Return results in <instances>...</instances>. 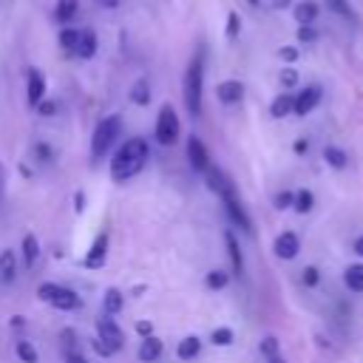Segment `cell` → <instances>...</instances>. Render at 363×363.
Masks as SVG:
<instances>
[{"instance_id":"cell-1","label":"cell","mask_w":363,"mask_h":363,"mask_svg":"<svg viewBox=\"0 0 363 363\" xmlns=\"http://www.w3.org/2000/svg\"><path fill=\"white\" fill-rule=\"evenodd\" d=\"M147 142L142 139V136H130V139H125V145L113 153V159H111V179L113 182H125V179H130V176H136L142 167H145V162H147Z\"/></svg>"},{"instance_id":"cell-2","label":"cell","mask_w":363,"mask_h":363,"mask_svg":"<svg viewBox=\"0 0 363 363\" xmlns=\"http://www.w3.org/2000/svg\"><path fill=\"white\" fill-rule=\"evenodd\" d=\"M201 94H204V54L199 51L184 74V105L193 116L201 113Z\"/></svg>"},{"instance_id":"cell-3","label":"cell","mask_w":363,"mask_h":363,"mask_svg":"<svg viewBox=\"0 0 363 363\" xmlns=\"http://www.w3.org/2000/svg\"><path fill=\"white\" fill-rule=\"evenodd\" d=\"M119 133H122V116H105L99 125H96V130H94V136H91V156L94 159H99V156H105L108 153V147L119 139Z\"/></svg>"},{"instance_id":"cell-4","label":"cell","mask_w":363,"mask_h":363,"mask_svg":"<svg viewBox=\"0 0 363 363\" xmlns=\"http://www.w3.org/2000/svg\"><path fill=\"white\" fill-rule=\"evenodd\" d=\"M37 295H40V298H43L48 306H54V309H62V312H71V309H77V306H79V295H77L74 289H68V286H60V284H51V281L40 284Z\"/></svg>"},{"instance_id":"cell-5","label":"cell","mask_w":363,"mask_h":363,"mask_svg":"<svg viewBox=\"0 0 363 363\" xmlns=\"http://www.w3.org/2000/svg\"><path fill=\"white\" fill-rule=\"evenodd\" d=\"M156 142L159 145H173L182 133V125H179V116L173 111V105H162L159 108V116H156Z\"/></svg>"},{"instance_id":"cell-6","label":"cell","mask_w":363,"mask_h":363,"mask_svg":"<svg viewBox=\"0 0 363 363\" xmlns=\"http://www.w3.org/2000/svg\"><path fill=\"white\" fill-rule=\"evenodd\" d=\"M204 173H207V187H210L216 196H221V201H227V199L235 196V187H233V182H230V176H227L224 170H218V167H207Z\"/></svg>"},{"instance_id":"cell-7","label":"cell","mask_w":363,"mask_h":363,"mask_svg":"<svg viewBox=\"0 0 363 363\" xmlns=\"http://www.w3.org/2000/svg\"><path fill=\"white\" fill-rule=\"evenodd\" d=\"M320 102V85H306L298 96H292V113L306 116L315 111V105Z\"/></svg>"},{"instance_id":"cell-8","label":"cell","mask_w":363,"mask_h":363,"mask_svg":"<svg viewBox=\"0 0 363 363\" xmlns=\"http://www.w3.org/2000/svg\"><path fill=\"white\" fill-rule=\"evenodd\" d=\"M96 332H99V340H105L113 352L122 346V329L116 326V320L111 315H99L96 318Z\"/></svg>"},{"instance_id":"cell-9","label":"cell","mask_w":363,"mask_h":363,"mask_svg":"<svg viewBox=\"0 0 363 363\" xmlns=\"http://www.w3.org/2000/svg\"><path fill=\"white\" fill-rule=\"evenodd\" d=\"M26 99L31 108H37L43 99H45V77L40 68H31L28 71V85H26Z\"/></svg>"},{"instance_id":"cell-10","label":"cell","mask_w":363,"mask_h":363,"mask_svg":"<svg viewBox=\"0 0 363 363\" xmlns=\"http://www.w3.org/2000/svg\"><path fill=\"white\" fill-rule=\"evenodd\" d=\"M187 159H190V167L193 170H207L210 167V153H207V147H204V142L199 139V136H190L187 139Z\"/></svg>"},{"instance_id":"cell-11","label":"cell","mask_w":363,"mask_h":363,"mask_svg":"<svg viewBox=\"0 0 363 363\" xmlns=\"http://www.w3.org/2000/svg\"><path fill=\"white\" fill-rule=\"evenodd\" d=\"M272 250H275V255L278 258H284V261H289V258H295L298 252H301V238L295 235V233H281L278 238H275V244H272Z\"/></svg>"},{"instance_id":"cell-12","label":"cell","mask_w":363,"mask_h":363,"mask_svg":"<svg viewBox=\"0 0 363 363\" xmlns=\"http://www.w3.org/2000/svg\"><path fill=\"white\" fill-rule=\"evenodd\" d=\"M105 252H108V235L102 233V235H96V238H94V244H91V250H88V255L82 258V264H85L88 269H99V267L105 264Z\"/></svg>"},{"instance_id":"cell-13","label":"cell","mask_w":363,"mask_h":363,"mask_svg":"<svg viewBox=\"0 0 363 363\" xmlns=\"http://www.w3.org/2000/svg\"><path fill=\"white\" fill-rule=\"evenodd\" d=\"M216 96H218L224 105H235V102H241V96H244V85H241L238 79H224V82L216 88Z\"/></svg>"},{"instance_id":"cell-14","label":"cell","mask_w":363,"mask_h":363,"mask_svg":"<svg viewBox=\"0 0 363 363\" xmlns=\"http://www.w3.org/2000/svg\"><path fill=\"white\" fill-rule=\"evenodd\" d=\"M74 54L82 57V60H91V57L96 54V34H94L91 28H82V31H79V40H77Z\"/></svg>"},{"instance_id":"cell-15","label":"cell","mask_w":363,"mask_h":363,"mask_svg":"<svg viewBox=\"0 0 363 363\" xmlns=\"http://www.w3.org/2000/svg\"><path fill=\"white\" fill-rule=\"evenodd\" d=\"M258 352H261V357H264L267 363H286V360H284V352H281V343H278L272 335L258 343Z\"/></svg>"},{"instance_id":"cell-16","label":"cell","mask_w":363,"mask_h":363,"mask_svg":"<svg viewBox=\"0 0 363 363\" xmlns=\"http://www.w3.org/2000/svg\"><path fill=\"white\" fill-rule=\"evenodd\" d=\"M224 207H227L230 218H233L244 233H250V230H252V221H250V216L244 213V207L238 204V199H235V196H233V199H227V201H224Z\"/></svg>"},{"instance_id":"cell-17","label":"cell","mask_w":363,"mask_h":363,"mask_svg":"<svg viewBox=\"0 0 363 363\" xmlns=\"http://www.w3.org/2000/svg\"><path fill=\"white\" fill-rule=\"evenodd\" d=\"M14 278H17L14 252H11V250H3V252H0V284H11Z\"/></svg>"},{"instance_id":"cell-18","label":"cell","mask_w":363,"mask_h":363,"mask_svg":"<svg viewBox=\"0 0 363 363\" xmlns=\"http://www.w3.org/2000/svg\"><path fill=\"white\" fill-rule=\"evenodd\" d=\"M224 244H227V252H230V264H233V272L241 275L244 272V258H241V247L235 241L233 233H224Z\"/></svg>"},{"instance_id":"cell-19","label":"cell","mask_w":363,"mask_h":363,"mask_svg":"<svg viewBox=\"0 0 363 363\" xmlns=\"http://www.w3.org/2000/svg\"><path fill=\"white\" fill-rule=\"evenodd\" d=\"M159 354H162V340H159V337H153V335H150V337H145V340H142V346H139V360H142V363H153Z\"/></svg>"},{"instance_id":"cell-20","label":"cell","mask_w":363,"mask_h":363,"mask_svg":"<svg viewBox=\"0 0 363 363\" xmlns=\"http://www.w3.org/2000/svg\"><path fill=\"white\" fill-rule=\"evenodd\" d=\"M37 255H40V241H37V235H34V233H26V235H23V261H26V267H28V269L34 267Z\"/></svg>"},{"instance_id":"cell-21","label":"cell","mask_w":363,"mask_h":363,"mask_svg":"<svg viewBox=\"0 0 363 363\" xmlns=\"http://www.w3.org/2000/svg\"><path fill=\"white\" fill-rule=\"evenodd\" d=\"M199 352H201V340H199L196 335H190V337L179 340V346H176V354H179L182 360H193Z\"/></svg>"},{"instance_id":"cell-22","label":"cell","mask_w":363,"mask_h":363,"mask_svg":"<svg viewBox=\"0 0 363 363\" xmlns=\"http://www.w3.org/2000/svg\"><path fill=\"white\" fill-rule=\"evenodd\" d=\"M77 11H79V0H57V6H54V17H57L60 23L74 20Z\"/></svg>"},{"instance_id":"cell-23","label":"cell","mask_w":363,"mask_h":363,"mask_svg":"<svg viewBox=\"0 0 363 363\" xmlns=\"http://www.w3.org/2000/svg\"><path fill=\"white\" fill-rule=\"evenodd\" d=\"M343 284H346L352 292H363V264H352V267H346V272H343Z\"/></svg>"},{"instance_id":"cell-24","label":"cell","mask_w":363,"mask_h":363,"mask_svg":"<svg viewBox=\"0 0 363 363\" xmlns=\"http://www.w3.org/2000/svg\"><path fill=\"white\" fill-rule=\"evenodd\" d=\"M318 17V6L312 0H303V3H295V20L301 26H312V20Z\"/></svg>"},{"instance_id":"cell-25","label":"cell","mask_w":363,"mask_h":363,"mask_svg":"<svg viewBox=\"0 0 363 363\" xmlns=\"http://www.w3.org/2000/svg\"><path fill=\"white\" fill-rule=\"evenodd\" d=\"M323 159H326V164H332V167H337V170H343L346 162H349L346 150H340V147H335V145H326V147H323Z\"/></svg>"},{"instance_id":"cell-26","label":"cell","mask_w":363,"mask_h":363,"mask_svg":"<svg viewBox=\"0 0 363 363\" xmlns=\"http://www.w3.org/2000/svg\"><path fill=\"white\" fill-rule=\"evenodd\" d=\"M269 113H272L275 119L292 113V96H289V94H278V96L272 99V105H269Z\"/></svg>"},{"instance_id":"cell-27","label":"cell","mask_w":363,"mask_h":363,"mask_svg":"<svg viewBox=\"0 0 363 363\" xmlns=\"http://www.w3.org/2000/svg\"><path fill=\"white\" fill-rule=\"evenodd\" d=\"M122 306H125V295L119 289H108L105 292V315H116V312H122Z\"/></svg>"},{"instance_id":"cell-28","label":"cell","mask_w":363,"mask_h":363,"mask_svg":"<svg viewBox=\"0 0 363 363\" xmlns=\"http://www.w3.org/2000/svg\"><path fill=\"white\" fill-rule=\"evenodd\" d=\"M130 99H133L136 105H147V102H150V85H147V79H136V82H133Z\"/></svg>"},{"instance_id":"cell-29","label":"cell","mask_w":363,"mask_h":363,"mask_svg":"<svg viewBox=\"0 0 363 363\" xmlns=\"http://www.w3.org/2000/svg\"><path fill=\"white\" fill-rule=\"evenodd\" d=\"M14 349H17V357H20L23 363H37V360H40L37 349H34L28 340H17V346H14Z\"/></svg>"},{"instance_id":"cell-30","label":"cell","mask_w":363,"mask_h":363,"mask_svg":"<svg viewBox=\"0 0 363 363\" xmlns=\"http://www.w3.org/2000/svg\"><path fill=\"white\" fill-rule=\"evenodd\" d=\"M326 6H329V11H335L343 20H357L354 11H352V6H349V0H326Z\"/></svg>"},{"instance_id":"cell-31","label":"cell","mask_w":363,"mask_h":363,"mask_svg":"<svg viewBox=\"0 0 363 363\" xmlns=\"http://www.w3.org/2000/svg\"><path fill=\"white\" fill-rule=\"evenodd\" d=\"M312 201H315V196H312L309 190H301V193H295V199H292V204H295L298 213H309V210H312Z\"/></svg>"},{"instance_id":"cell-32","label":"cell","mask_w":363,"mask_h":363,"mask_svg":"<svg viewBox=\"0 0 363 363\" xmlns=\"http://www.w3.org/2000/svg\"><path fill=\"white\" fill-rule=\"evenodd\" d=\"M77 40H79V31H77V28H62V31H60V45H62L65 51H74V48H77Z\"/></svg>"},{"instance_id":"cell-33","label":"cell","mask_w":363,"mask_h":363,"mask_svg":"<svg viewBox=\"0 0 363 363\" xmlns=\"http://www.w3.org/2000/svg\"><path fill=\"white\" fill-rule=\"evenodd\" d=\"M227 281H230V275H227V272H221V269L207 272V286H210V289H224V286H227Z\"/></svg>"},{"instance_id":"cell-34","label":"cell","mask_w":363,"mask_h":363,"mask_svg":"<svg viewBox=\"0 0 363 363\" xmlns=\"http://www.w3.org/2000/svg\"><path fill=\"white\" fill-rule=\"evenodd\" d=\"M233 337H235V335H233L230 326H218V329H213V343H216V346H230Z\"/></svg>"},{"instance_id":"cell-35","label":"cell","mask_w":363,"mask_h":363,"mask_svg":"<svg viewBox=\"0 0 363 363\" xmlns=\"http://www.w3.org/2000/svg\"><path fill=\"white\" fill-rule=\"evenodd\" d=\"M301 272H303V275H301L303 286H315V284L320 281V272H318V267H303Z\"/></svg>"},{"instance_id":"cell-36","label":"cell","mask_w":363,"mask_h":363,"mask_svg":"<svg viewBox=\"0 0 363 363\" xmlns=\"http://www.w3.org/2000/svg\"><path fill=\"white\" fill-rule=\"evenodd\" d=\"M238 28H241V20H238L235 11H230V14H227V37H235Z\"/></svg>"},{"instance_id":"cell-37","label":"cell","mask_w":363,"mask_h":363,"mask_svg":"<svg viewBox=\"0 0 363 363\" xmlns=\"http://www.w3.org/2000/svg\"><path fill=\"white\" fill-rule=\"evenodd\" d=\"M298 40H301V43H315V40H318V31H315L312 26H301V28H298Z\"/></svg>"},{"instance_id":"cell-38","label":"cell","mask_w":363,"mask_h":363,"mask_svg":"<svg viewBox=\"0 0 363 363\" xmlns=\"http://www.w3.org/2000/svg\"><path fill=\"white\" fill-rule=\"evenodd\" d=\"M295 82H298L295 68H284V71H281V85H284V88H292Z\"/></svg>"},{"instance_id":"cell-39","label":"cell","mask_w":363,"mask_h":363,"mask_svg":"<svg viewBox=\"0 0 363 363\" xmlns=\"http://www.w3.org/2000/svg\"><path fill=\"white\" fill-rule=\"evenodd\" d=\"M37 111H40V116H54V113H57V102H54V99H43V102L37 105Z\"/></svg>"},{"instance_id":"cell-40","label":"cell","mask_w":363,"mask_h":363,"mask_svg":"<svg viewBox=\"0 0 363 363\" xmlns=\"http://www.w3.org/2000/svg\"><path fill=\"white\" fill-rule=\"evenodd\" d=\"M278 57H281L284 62H295V60H298V48H295V45H284V48L278 51Z\"/></svg>"},{"instance_id":"cell-41","label":"cell","mask_w":363,"mask_h":363,"mask_svg":"<svg viewBox=\"0 0 363 363\" xmlns=\"http://www.w3.org/2000/svg\"><path fill=\"white\" fill-rule=\"evenodd\" d=\"M292 199H295L292 193H278V199H275V207H281V210H284V207H292Z\"/></svg>"},{"instance_id":"cell-42","label":"cell","mask_w":363,"mask_h":363,"mask_svg":"<svg viewBox=\"0 0 363 363\" xmlns=\"http://www.w3.org/2000/svg\"><path fill=\"white\" fill-rule=\"evenodd\" d=\"M94 349H96V354H102V357H108V354H113V349H111V346H108L105 340H99V337L94 340Z\"/></svg>"},{"instance_id":"cell-43","label":"cell","mask_w":363,"mask_h":363,"mask_svg":"<svg viewBox=\"0 0 363 363\" xmlns=\"http://www.w3.org/2000/svg\"><path fill=\"white\" fill-rule=\"evenodd\" d=\"M136 332H139V335H145V337H150V332H153V326H150L147 320H139V323H136Z\"/></svg>"},{"instance_id":"cell-44","label":"cell","mask_w":363,"mask_h":363,"mask_svg":"<svg viewBox=\"0 0 363 363\" xmlns=\"http://www.w3.org/2000/svg\"><path fill=\"white\" fill-rule=\"evenodd\" d=\"M65 363H85V357H82L79 352H68V354H65Z\"/></svg>"},{"instance_id":"cell-45","label":"cell","mask_w":363,"mask_h":363,"mask_svg":"<svg viewBox=\"0 0 363 363\" xmlns=\"http://www.w3.org/2000/svg\"><path fill=\"white\" fill-rule=\"evenodd\" d=\"M306 150H309V142L298 139V142H295V153H306Z\"/></svg>"},{"instance_id":"cell-46","label":"cell","mask_w":363,"mask_h":363,"mask_svg":"<svg viewBox=\"0 0 363 363\" xmlns=\"http://www.w3.org/2000/svg\"><path fill=\"white\" fill-rule=\"evenodd\" d=\"M352 247H354V252H357V255H363V235H357Z\"/></svg>"},{"instance_id":"cell-47","label":"cell","mask_w":363,"mask_h":363,"mask_svg":"<svg viewBox=\"0 0 363 363\" xmlns=\"http://www.w3.org/2000/svg\"><path fill=\"white\" fill-rule=\"evenodd\" d=\"M289 3H292V0H272V6H275V9H286Z\"/></svg>"},{"instance_id":"cell-48","label":"cell","mask_w":363,"mask_h":363,"mask_svg":"<svg viewBox=\"0 0 363 363\" xmlns=\"http://www.w3.org/2000/svg\"><path fill=\"white\" fill-rule=\"evenodd\" d=\"M96 3H102V6H108V9H111V6H116V0H96Z\"/></svg>"},{"instance_id":"cell-49","label":"cell","mask_w":363,"mask_h":363,"mask_svg":"<svg viewBox=\"0 0 363 363\" xmlns=\"http://www.w3.org/2000/svg\"><path fill=\"white\" fill-rule=\"evenodd\" d=\"M247 3H250V6H258V0H247Z\"/></svg>"}]
</instances>
